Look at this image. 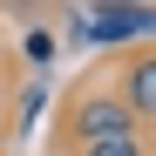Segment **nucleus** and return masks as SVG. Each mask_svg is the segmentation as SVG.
Returning a JSON list of instances; mask_svg holds the SVG:
<instances>
[{
  "instance_id": "7ed1b4c3",
  "label": "nucleus",
  "mask_w": 156,
  "mask_h": 156,
  "mask_svg": "<svg viewBox=\"0 0 156 156\" xmlns=\"http://www.w3.org/2000/svg\"><path fill=\"white\" fill-rule=\"evenodd\" d=\"M115 95H122V109L136 115V129L156 122V48H149V55H136V61L122 68V88H115Z\"/></svg>"
},
{
  "instance_id": "39448f33",
  "label": "nucleus",
  "mask_w": 156,
  "mask_h": 156,
  "mask_svg": "<svg viewBox=\"0 0 156 156\" xmlns=\"http://www.w3.org/2000/svg\"><path fill=\"white\" fill-rule=\"evenodd\" d=\"M27 55H34V61H48V55H55V34L34 27V34H27Z\"/></svg>"
},
{
  "instance_id": "20e7f679",
  "label": "nucleus",
  "mask_w": 156,
  "mask_h": 156,
  "mask_svg": "<svg viewBox=\"0 0 156 156\" xmlns=\"http://www.w3.org/2000/svg\"><path fill=\"white\" fill-rule=\"evenodd\" d=\"M82 156H143V136H115V143H88Z\"/></svg>"
},
{
  "instance_id": "f257e3e1",
  "label": "nucleus",
  "mask_w": 156,
  "mask_h": 156,
  "mask_svg": "<svg viewBox=\"0 0 156 156\" xmlns=\"http://www.w3.org/2000/svg\"><path fill=\"white\" fill-rule=\"evenodd\" d=\"M68 136L75 143H115V136H143L136 115L122 109V95L115 88H88V95H75V109H68Z\"/></svg>"
},
{
  "instance_id": "f03ea898",
  "label": "nucleus",
  "mask_w": 156,
  "mask_h": 156,
  "mask_svg": "<svg viewBox=\"0 0 156 156\" xmlns=\"http://www.w3.org/2000/svg\"><path fill=\"white\" fill-rule=\"evenodd\" d=\"M82 34L88 41H136V34H156V7H88L82 14Z\"/></svg>"
}]
</instances>
